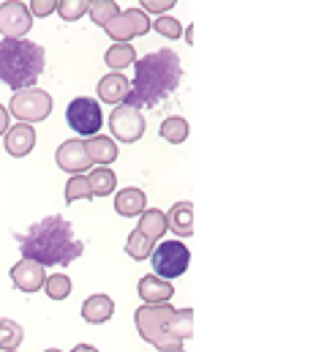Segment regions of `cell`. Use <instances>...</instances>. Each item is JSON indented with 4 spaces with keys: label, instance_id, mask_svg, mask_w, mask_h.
<instances>
[{
    "label": "cell",
    "instance_id": "3957f363",
    "mask_svg": "<svg viewBox=\"0 0 327 352\" xmlns=\"http://www.w3.org/2000/svg\"><path fill=\"white\" fill-rule=\"evenodd\" d=\"M134 322L139 336L159 350L183 347V342L194 336V309H174L169 303L159 306L145 303L134 311Z\"/></svg>",
    "mask_w": 327,
    "mask_h": 352
},
{
    "label": "cell",
    "instance_id": "44dd1931",
    "mask_svg": "<svg viewBox=\"0 0 327 352\" xmlns=\"http://www.w3.org/2000/svg\"><path fill=\"white\" fill-rule=\"evenodd\" d=\"M137 60V50L131 44H112L106 52H104V63L117 74L120 69H128L131 63Z\"/></svg>",
    "mask_w": 327,
    "mask_h": 352
},
{
    "label": "cell",
    "instance_id": "30bf717a",
    "mask_svg": "<svg viewBox=\"0 0 327 352\" xmlns=\"http://www.w3.org/2000/svg\"><path fill=\"white\" fill-rule=\"evenodd\" d=\"M30 28H33V16L25 3L0 6V36L3 38H25Z\"/></svg>",
    "mask_w": 327,
    "mask_h": 352
},
{
    "label": "cell",
    "instance_id": "8992f818",
    "mask_svg": "<svg viewBox=\"0 0 327 352\" xmlns=\"http://www.w3.org/2000/svg\"><path fill=\"white\" fill-rule=\"evenodd\" d=\"M150 263H153V276H159L164 281L169 278H177L188 270V263H191V252L188 246H183L177 238L174 241H164L153 249L150 254Z\"/></svg>",
    "mask_w": 327,
    "mask_h": 352
},
{
    "label": "cell",
    "instance_id": "5b68a950",
    "mask_svg": "<svg viewBox=\"0 0 327 352\" xmlns=\"http://www.w3.org/2000/svg\"><path fill=\"white\" fill-rule=\"evenodd\" d=\"M52 112V96L41 88H27L19 90L11 96V104H8V115L19 118V123H41L47 120Z\"/></svg>",
    "mask_w": 327,
    "mask_h": 352
},
{
    "label": "cell",
    "instance_id": "e0dca14e",
    "mask_svg": "<svg viewBox=\"0 0 327 352\" xmlns=\"http://www.w3.org/2000/svg\"><path fill=\"white\" fill-rule=\"evenodd\" d=\"M112 314H115V303H112L109 295H90V298L82 303V317H84V322H90V325H104Z\"/></svg>",
    "mask_w": 327,
    "mask_h": 352
},
{
    "label": "cell",
    "instance_id": "4dcf8cb0",
    "mask_svg": "<svg viewBox=\"0 0 327 352\" xmlns=\"http://www.w3.org/2000/svg\"><path fill=\"white\" fill-rule=\"evenodd\" d=\"M55 8H58V3H55V0H30V3H27L30 16H49Z\"/></svg>",
    "mask_w": 327,
    "mask_h": 352
},
{
    "label": "cell",
    "instance_id": "52a82bcc",
    "mask_svg": "<svg viewBox=\"0 0 327 352\" xmlns=\"http://www.w3.org/2000/svg\"><path fill=\"white\" fill-rule=\"evenodd\" d=\"M66 120H69V126H71L77 134H82V137L98 134V129L104 126L101 104H98L95 98L80 96V98H74V101L66 107Z\"/></svg>",
    "mask_w": 327,
    "mask_h": 352
},
{
    "label": "cell",
    "instance_id": "5bb4252c",
    "mask_svg": "<svg viewBox=\"0 0 327 352\" xmlns=\"http://www.w3.org/2000/svg\"><path fill=\"white\" fill-rule=\"evenodd\" d=\"M139 298L148 303V306H159V303H169L172 295H174V287L169 281H164L159 276H142L139 278V287H137Z\"/></svg>",
    "mask_w": 327,
    "mask_h": 352
},
{
    "label": "cell",
    "instance_id": "836d02e7",
    "mask_svg": "<svg viewBox=\"0 0 327 352\" xmlns=\"http://www.w3.org/2000/svg\"><path fill=\"white\" fill-rule=\"evenodd\" d=\"M71 352H98V350H95V347H90V344H77Z\"/></svg>",
    "mask_w": 327,
    "mask_h": 352
},
{
    "label": "cell",
    "instance_id": "d6a6232c",
    "mask_svg": "<svg viewBox=\"0 0 327 352\" xmlns=\"http://www.w3.org/2000/svg\"><path fill=\"white\" fill-rule=\"evenodd\" d=\"M8 123H11V115H8V109L0 104V137L8 131Z\"/></svg>",
    "mask_w": 327,
    "mask_h": 352
},
{
    "label": "cell",
    "instance_id": "d6986e66",
    "mask_svg": "<svg viewBox=\"0 0 327 352\" xmlns=\"http://www.w3.org/2000/svg\"><path fill=\"white\" fill-rule=\"evenodd\" d=\"M84 151H87L90 164L106 167V164H112V162L117 159V145H115L112 137H90V140L84 142Z\"/></svg>",
    "mask_w": 327,
    "mask_h": 352
},
{
    "label": "cell",
    "instance_id": "d4e9b609",
    "mask_svg": "<svg viewBox=\"0 0 327 352\" xmlns=\"http://www.w3.org/2000/svg\"><path fill=\"white\" fill-rule=\"evenodd\" d=\"M153 249H156V243H153L150 238H145L139 230H134V232L128 235V241H126V254L134 257L137 263H139V260H148V257L153 254Z\"/></svg>",
    "mask_w": 327,
    "mask_h": 352
},
{
    "label": "cell",
    "instance_id": "f546056e",
    "mask_svg": "<svg viewBox=\"0 0 327 352\" xmlns=\"http://www.w3.org/2000/svg\"><path fill=\"white\" fill-rule=\"evenodd\" d=\"M150 28H156V33H161L164 38H180L183 36V25L174 16H156V25H150Z\"/></svg>",
    "mask_w": 327,
    "mask_h": 352
},
{
    "label": "cell",
    "instance_id": "4316f807",
    "mask_svg": "<svg viewBox=\"0 0 327 352\" xmlns=\"http://www.w3.org/2000/svg\"><path fill=\"white\" fill-rule=\"evenodd\" d=\"M87 11H90V19L95 25H101V28L120 14V8H117L115 0H87Z\"/></svg>",
    "mask_w": 327,
    "mask_h": 352
},
{
    "label": "cell",
    "instance_id": "9c48e42d",
    "mask_svg": "<svg viewBox=\"0 0 327 352\" xmlns=\"http://www.w3.org/2000/svg\"><path fill=\"white\" fill-rule=\"evenodd\" d=\"M109 131H112L115 140L131 145V142L142 140V134H145V118L139 115V109L120 104V107H115L112 115H109Z\"/></svg>",
    "mask_w": 327,
    "mask_h": 352
},
{
    "label": "cell",
    "instance_id": "2e32d148",
    "mask_svg": "<svg viewBox=\"0 0 327 352\" xmlns=\"http://www.w3.org/2000/svg\"><path fill=\"white\" fill-rule=\"evenodd\" d=\"M115 210H117L120 216H128V219L142 216V213L148 210V197H145V191H142V188H134V186L117 191V197H115Z\"/></svg>",
    "mask_w": 327,
    "mask_h": 352
},
{
    "label": "cell",
    "instance_id": "1f68e13d",
    "mask_svg": "<svg viewBox=\"0 0 327 352\" xmlns=\"http://www.w3.org/2000/svg\"><path fill=\"white\" fill-rule=\"evenodd\" d=\"M142 6H145V11L164 16V11H169V8L177 6V3H174V0H142Z\"/></svg>",
    "mask_w": 327,
    "mask_h": 352
},
{
    "label": "cell",
    "instance_id": "cb8c5ba5",
    "mask_svg": "<svg viewBox=\"0 0 327 352\" xmlns=\"http://www.w3.org/2000/svg\"><path fill=\"white\" fill-rule=\"evenodd\" d=\"M22 339H25L22 325L3 317V320H0V350H5V352L16 350V347L22 344Z\"/></svg>",
    "mask_w": 327,
    "mask_h": 352
},
{
    "label": "cell",
    "instance_id": "9a60e30c",
    "mask_svg": "<svg viewBox=\"0 0 327 352\" xmlns=\"http://www.w3.org/2000/svg\"><path fill=\"white\" fill-rule=\"evenodd\" d=\"M166 230H172L177 238L194 235V205L191 202H174L166 213Z\"/></svg>",
    "mask_w": 327,
    "mask_h": 352
},
{
    "label": "cell",
    "instance_id": "6da1fadb",
    "mask_svg": "<svg viewBox=\"0 0 327 352\" xmlns=\"http://www.w3.org/2000/svg\"><path fill=\"white\" fill-rule=\"evenodd\" d=\"M22 260H33L41 267H69L84 254V243L74 235V227L63 216H47L33 224L25 235H14Z\"/></svg>",
    "mask_w": 327,
    "mask_h": 352
},
{
    "label": "cell",
    "instance_id": "4fadbf2b",
    "mask_svg": "<svg viewBox=\"0 0 327 352\" xmlns=\"http://www.w3.org/2000/svg\"><path fill=\"white\" fill-rule=\"evenodd\" d=\"M33 148H36V131H33V126H27V123L8 126V131H5V151L14 159H25Z\"/></svg>",
    "mask_w": 327,
    "mask_h": 352
},
{
    "label": "cell",
    "instance_id": "d590c367",
    "mask_svg": "<svg viewBox=\"0 0 327 352\" xmlns=\"http://www.w3.org/2000/svg\"><path fill=\"white\" fill-rule=\"evenodd\" d=\"M44 352H60V350H55V347H52V350H44Z\"/></svg>",
    "mask_w": 327,
    "mask_h": 352
},
{
    "label": "cell",
    "instance_id": "e575fe53",
    "mask_svg": "<svg viewBox=\"0 0 327 352\" xmlns=\"http://www.w3.org/2000/svg\"><path fill=\"white\" fill-rule=\"evenodd\" d=\"M161 352H185L183 347H174V350H161Z\"/></svg>",
    "mask_w": 327,
    "mask_h": 352
},
{
    "label": "cell",
    "instance_id": "7c38bea8",
    "mask_svg": "<svg viewBox=\"0 0 327 352\" xmlns=\"http://www.w3.org/2000/svg\"><path fill=\"white\" fill-rule=\"evenodd\" d=\"M44 278H47V273H44V267L38 263H33V260H19V263L11 267V281H14V287L16 289H22V292H38L41 287H44Z\"/></svg>",
    "mask_w": 327,
    "mask_h": 352
},
{
    "label": "cell",
    "instance_id": "8fae6325",
    "mask_svg": "<svg viewBox=\"0 0 327 352\" xmlns=\"http://www.w3.org/2000/svg\"><path fill=\"white\" fill-rule=\"evenodd\" d=\"M58 159V167L63 173H71V175H82L87 167H90V159H87V151H84V142L82 140H69L58 148L55 153Z\"/></svg>",
    "mask_w": 327,
    "mask_h": 352
},
{
    "label": "cell",
    "instance_id": "ffe728a7",
    "mask_svg": "<svg viewBox=\"0 0 327 352\" xmlns=\"http://www.w3.org/2000/svg\"><path fill=\"white\" fill-rule=\"evenodd\" d=\"M145 238H150L153 243L164 238V232H166V213L161 210H156V208H150V210H145L142 216H139V227H137Z\"/></svg>",
    "mask_w": 327,
    "mask_h": 352
},
{
    "label": "cell",
    "instance_id": "ac0fdd59",
    "mask_svg": "<svg viewBox=\"0 0 327 352\" xmlns=\"http://www.w3.org/2000/svg\"><path fill=\"white\" fill-rule=\"evenodd\" d=\"M128 88H131L128 77H123V74H106L98 82V98L104 104H123L126 96H128Z\"/></svg>",
    "mask_w": 327,
    "mask_h": 352
},
{
    "label": "cell",
    "instance_id": "277c9868",
    "mask_svg": "<svg viewBox=\"0 0 327 352\" xmlns=\"http://www.w3.org/2000/svg\"><path fill=\"white\" fill-rule=\"evenodd\" d=\"M47 58L41 44L27 38H3L0 41V82L11 90H27L44 74Z\"/></svg>",
    "mask_w": 327,
    "mask_h": 352
},
{
    "label": "cell",
    "instance_id": "ba28073f",
    "mask_svg": "<svg viewBox=\"0 0 327 352\" xmlns=\"http://www.w3.org/2000/svg\"><path fill=\"white\" fill-rule=\"evenodd\" d=\"M104 30L117 41V44H128V38L134 36H145L150 30V19L142 8H128V11H120L115 19H109L104 25Z\"/></svg>",
    "mask_w": 327,
    "mask_h": 352
},
{
    "label": "cell",
    "instance_id": "f1b7e54d",
    "mask_svg": "<svg viewBox=\"0 0 327 352\" xmlns=\"http://www.w3.org/2000/svg\"><path fill=\"white\" fill-rule=\"evenodd\" d=\"M66 22H77L82 14H87V0H60L55 8Z\"/></svg>",
    "mask_w": 327,
    "mask_h": 352
},
{
    "label": "cell",
    "instance_id": "83f0119b",
    "mask_svg": "<svg viewBox=\"0 0 327 352\" xmlns=\"http://www.w3.org/2000/svg\"><path fill=\"white\" fill-rule=\"evenodd\" d=\"M66 202H77V199H90V183L84 175H74L69 183H66V191H63Z\"/></svg>",
    "mask_w": 327,
    "mask_h": 352
},
{
    "label": "cell",
    "instance_id": "7a4b0ae2",
    "mask_svg": "<svg viewBox=\"0 0 327 352\" xmlns=\"http://www.w3.org/2000/svg\"><path fill=\"white\" fill-rule=\"evenodd\" d=\"M183 77V66L174 50H156L139 60H134V82L126 96V107L142 109L156 107L164 98H169Z\"/></svg>",
    "mask_w": 327,
    "mask_h": 352
},
{
    "label": "cell",
    "instance_id": "603a6c76",
    "mask_svg": "<svg viewBox=\"0 0 327 352\" xmlns=\"http://www.w3.org/2000/svg\"><path fill=\"white\" fill-rule=\"evenodd\" d=\"M161 137L172 145H180L188 140V120L180 115H172L161 123Z\"/></svg>",
    "mask_w": 327,
    "mask_h": 352
},
{
    "label": "cell",
    "instance_id": "8d00e7d4",
    "mask_svg": "<svg viewBox=\"0 0 327 352\" xmlns=\"http://www.w3.org/2000/svg\"><path fill=\"white\" fill-rule=\"evenodd\" d=\"M11 352H16V350H11Z\"/></svg>",
    "mask_w": 327,
    "mask_h": 352
},
{
    "label": "cell",
    "instance_id": "484cf974",
    "mask_svg": "<svg viewBox=\"0 0 327 352\" xmlns=\"http://www.w3.org/2000/svg\"><path fill=\"white\" fill-rule=\"evenodd\" d=\"M41 289H44L47 298H52V300H66V298L71 295V278H69L66 273H52V276L44 278V287H41Z\"/></svg>",
    "mask_w": 327,
    "mask_h": 352
},
{
    "label": "cell",
    "instance_id": "7402d4cb",
    "mask_svg": "<svg viewBox=\"0 0 327 352\" xmlns=\"http://www.w3.org/2000/svg\"><path fill=\"white\" fill-rule=\"evenodd\" d=\"M87 183H90V194H93V197H109V194L115 191V186H117V177H115L112 170L98 167V170L90 173Z\"/></svg>",
    "mask_w": 327,
    "mask_h": 352
}]
</instances>
